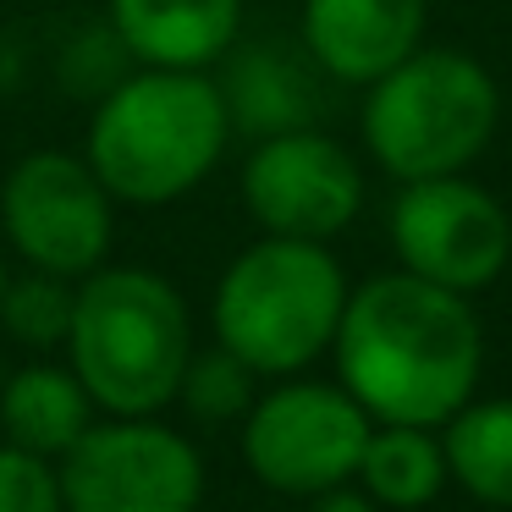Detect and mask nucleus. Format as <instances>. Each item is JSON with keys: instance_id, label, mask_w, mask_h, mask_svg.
<instances>
[{"instance_id": "1", "label": "nucleus", "mask_w": 512, "mask_h": 512, "mask_svg": "<svg viewBox=\"0 0 512 512\" xmlns=\"http://www.w3.org/2000/svg\"><path fill=\"white\" fill-rule=\"evenodd\" d=\"M331 358L336 380L375 424L441 430L468 397H479L485 331L463 292L391 270L347 292Z\"/></svg>"}, {"instance_id": "2", "label": "nucleus", "mask_w": 512, "mask_h": 512, "mask_svg": "<svg viewBox=\"0 0 512 512\" xmlns=\"http://www.w3.org/2000/svg\"><path fill=\"white\" fill-rule=\"evenodd\" d=\"M232 138L221 83L210 72L138 67L100 94L89 116V166L116 204H177L221 166Z\"/></svg>"}, {"instance_id": "3", "label": "nucleus", "mask_w": 512, "mask_h": 512, "mask_svg": "<svg viewBox=\"0 0 512 512\" xmlns=\"http://www.w3.org/2000/svg\"><path fill=\"white\" fill-rule=\"evenodd\" d=\"M67 364L100 413H160L193 358V320L160 270L100 265L72 287Z\"/></svg>"}, {"instance_id": "4", "label": "nucleus", "mask_w": 512, "mask_h": 512, "mask_svg": "<svg viewBox=\"0 0 512 512\" xmlns=\"http://www.w3.org/2000/svg\"><path fill=\"white\" fill-rule=\"evenodd\" d=\"M342 259L309 237H259L226 265L210 298L215 342L232 347L254 375L287 380L331 353L336 320L347 309Z\"/></svg>"}, {"instance_id": "5", "label": "nucleus", "mask_w": 512, "mask_h": 512, "mask_svg": "<svg viewBox=\"0 0 512 512\" xmlns=\"http://www.w3.org/2000/svg\"><path fill=\"white\" fill-rule=\"evenodd\" d=\"M501 122V89L468 50L419 45L364 89V144L397 182L452 177L490 149Z\"/></svg>"}, {"instance_id": "6", "label": "nucleus", "mask_w": 512, "mask_h": 512, "mask_svg": "<svg viewBox=\"0 0 512 512\" xmlns=\"http://www.w3.org/2000/svg\"><path fill=\"white\" fill-rule=\"evenodd\" d=\"M67 512H199L204 457L155 413H105L56 457Z\"/></svg>"}, {"instance_id": "7", "label": "nucleus", "mask_w": 512, "mask_h": 512, "mask_svg": "<svg viewBox=\"0 0 512 512\" xmlns=\"http://www.w3.org/2000/svg\"><path fill=\"white\" fill-rule=\"evenodd\" d=\"M369 419L342 380L287 375L243 413V463L276 496H320L358 474L369 446Z\"/></svg>"}, {"instance_id": "8", "label": "nucleus", "mask_w": 512, "mask_h": 512, "mask_svg": "<svg viewBox=\"0 0 512 512\" xmlns=\"http://www.w3.org/2000/svg\"><path fill=\"white\" fill-rule=\"evenodd\" d=\"M386 232L408 276L463 292V298L496 287V276L512 259V215L501 210L496 193L468 182L463 171L402 182Z\"/></svg>"}, {"instance_id": "9", "label": "nucleus", "mask_w": 512, "mask_h": 512, "mask_svg": "<svg viewBox=\"0 0 512 512\" xmlns=\"http://www.w3.org/2000/svg\"><path fill=\"white\" fill-rule=\"evenodd\" d=\"M111 193L83 155L39 149L23 155L0 182V232L34 270L89 276L105 265L116 237Z\"/></svg>"}, {"instance_id": "10", "label": "nucleus", "mask_w": 512, "mask_h": 512, "mask_svg": "<svg viewBox=\"0 0 512 512\" xmlns=\"http://www.w3.org/2000/svg\"><path fill=\"white\" fill-rule=\"evenodd\" d=\"M243 210L270 237L331 243L364 210V171L331 133L281 127L243 160Z\"/></svg>"}, {"instance_id": "11", "label": "nucleus", "mask_w": 512, "mask_h": 512, "mask_svg": "<svg viewBox=\"0 0 512 512\" xmlns=\"http://www.w3.org/2000/svg\"><path fill=\"white\" fill-rule=\"evenodd\" d=\"M430 0H303V56L336 83L369 89L424 45Z\"/></svg>"}, {"instance_id": "12", "label": "nucleus", "mask_w": 512, "mask_h": 512, "mask_svg": "<svg viewBox=\"0 0 512 512\" xmlns=\"http://www.w3.org/2000/svg\"><path fill=\"white\" fill-rule=\"evenodd\" d=\"M105 12L138 67L171 72H210L243 28V0H111Z\"/></svg>"}, {"instance_id": "13", "label": "nucleus", "mask_w": 512, "mask_h": 512, "mask_svg": "<svg viewBox=\"0 0 512 512\" xmlns=\"http://www.w3.org/2000/svg\"><path fill=\"white\" fill-rule=\"evenodd\" d=\"M89 424L94 397L72 375V364H23L0 386V430L23 452H39L56 463Z\"/></svg>"}, {"instance_id": "14", "label": "nucleus", "mask_w": 512, "mask_h": 512, "mask_svg": "<svg viewBox=\"0 0 512 512\" xmlns=\"http://www.w3.org/2000/svg\"><path fill=\"white\" fill-rule=\"evenodd\" d=\"M353 479L380 501V512H424L452 479L441 430H430V424H375Z\"/></svg>"}, {"instance_id": "15", "label": "nucleus", "mask_w": 512, "mask_h": 512, "mask_svg": "<svg viewBox=\"0 0 512 512\" xmlns=\"http://www.w3.org/2000/svg\"><path fill=\"white\" fill-rule=\"evenodd\" d=\"M441 452L452 485L479 507L512 512V397H468L441 424Z\"/></svg>"}, {"instance_id": "16", "label": "nucleus", "mask_w": 512, "mask_h": 512, "mask_svg": "<svg viewBox=\"0 0 512 512\" xmlns=\"http://www.w3.org/2000/svg\"><path fill=\"white\" fill-rule=\"evenodd\" d=\"M226 94V111L243 116V127L254 133H281V127H303V116L314 111V89L287 67L281 50H248V61L232 72V89Z\"/></svg>"}, {"instance_id": "17", "label": "nucleus", "mask_w": 512, "mask_h": 512, "mask_svg": "<svg viewBox=\"0 0 512 512\" xmlns=\"http://www.w3.org/2000/svg\"><path fill=\"white\" fill-rule=\"evenodd\" d=\"M177 397L188 402L193 419H204V424H232V419H243V413L254 408L259 375L232 353V347L215 342L210 353H193V358H188Z\"/></svg>"}, {"instance_id": "18", "label": "nucleus", "mask_w": 512, "mask_h": 512, "mask_svg": "<svg viewBox=\"0 0 512 512\" xmlns=\"http://www.w3.org/2000/svg\"><path fill=\"white\" fill-rule=\"evenodd\" d=\"M0 325L17 336L23 347H61L72 325V287L67 276H50V270H34V276H6V292H0Z\"/></svg>"}, {"instance_id": "19", "label": "nucleus", "mask_w": 512, "mask_h": 512, "mask_svg": "<svg viewBox=\"0 0 512 512\" xmlns=\"http://www.w3.org/2000/svg\"><path fill=\"white\" fill-rule=\"evenodd\" d=\"M0 512H67L56 463L23 446H0Z\"/></svg>"}, {"instance_id": "20", "label": "nucleus", "mask_w": 512, "mask_h": 512, "mask_svg": "<svg viewBox=\"0 0 512 512\" xmlns=\"http://www.w3.org/2000/svg\"><path fill=\"white\" fill-rule=\"evenodd\" d=\"M309 512H380V501L369 496L358 479H342V485L320 490V496H309Z\"/></svg>"}, {"instance_id": "21", "label": "nucleus", "mask_w": 512, "mask_h": 512, "mask_svg": "<svg viewBox=\"0 0 512 512\" xmlns=\"http://www.w3.org/2000/svg\"><path fill=\"white\" fill-rule=\"evenodd\" d=\"M0 292H6V259H0Z\"/></svg>"}]
</instances>
